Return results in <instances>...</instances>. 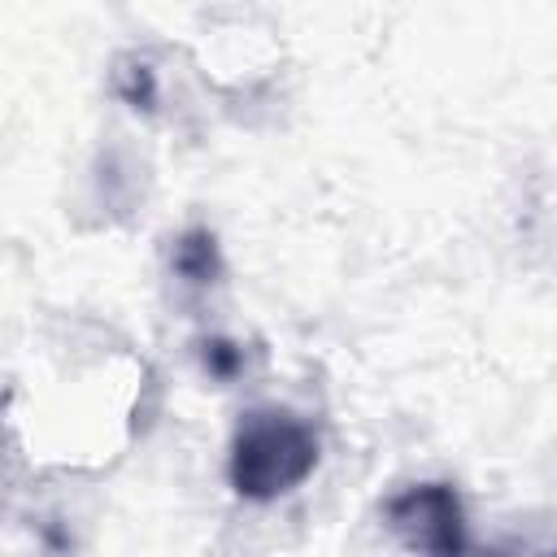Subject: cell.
<instances>
[{"label": "cell", "instance_id": "cell-2", "mask_svg": "<svg viewBox=\"0 0 557 557\" xmlns=\"http://www.w3.org/2000/svg\"><path fill=\"white\" fill-rule=\"evenodd\" d=\"M383 513H387V527L400 535L405 548L440 553V557L470 548L466 509L448 483H413V487L396 492Z\"/></svg>", "mask_w": 557, "mask_h": 557}, {"label": "cell", "instance_id": "cell-4", "mask_svg": "<svg viewBox=\"0 0 557 557\" xmlns=\"http://www.w3.org/2000/svg\"><path fill=\"white\" fill-rule=\"evenodd\" d=\"M117 96L126 104H135V109H152V100H157V74H152V65L131 61L126 70H117Z\"/></svg>", "mask_w": 557, "mask_h": 557}, {"label": "cell", "instance_id": "cell-3", "mask_svg": "<svg viewBox=\"0 0 557 557\" xmlns=\"http://www.w3.org/2000/svg\"><path fill=\"white\" fill-rule=\"evenodd\" d=\"M174 270H178V278H187V283H196V287H205V283H213L218 274H222V252H218V239L209 235V231H187L178 244H174Z\"/></svg>", "mask_w": 557, "mask_h": 557}, {"label": "cell", "instance_id": "cell-5", "mask_svg": "<svg viewBox=\"0 0 557 557\" xmlns=\"http://www.w3.org/2000/svg\"><path fill=\"white\" fill-rule=\"evenodd\" d=\"M205 366H209V374L231 379L239 370V348L226 344V339H213V344H205Z\"/></svg>", "mask_w": 557, "mask_h": 557}, {"label": "cell", "instance_id": "cell-1", "mask_svg": "<svg viewBox=\"0 0 557 557\" xmlns=\"http://www.w3.org/2000/svg\"><path fill=\"white\" fill-rule=\"evenodd\" d=\"M322 457L318 431L296 418L292 409L265 405L248 409L231 435V457H226V479L244 500H278L296 492Z\"/></svg>", "mask_w": 557, "mask_h": 557}]
</instances>
